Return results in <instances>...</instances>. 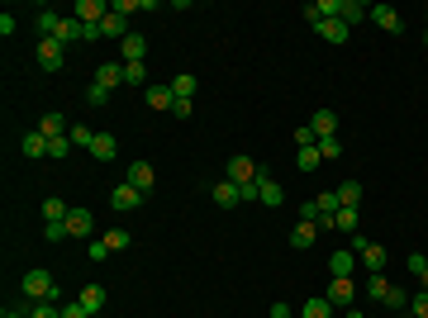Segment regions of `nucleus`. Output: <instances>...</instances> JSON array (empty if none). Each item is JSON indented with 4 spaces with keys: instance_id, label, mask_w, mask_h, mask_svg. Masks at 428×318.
<instances>
[{
    "instance_id": "1",
    "label": "nucleus",
    "mask_w": 428,
    "mask_h": 318,
    "mask_svg": "<svg viewBox=\"0 0 428 318\" xmlns=\"http://www.w3.org/2000/svg\"><path fill=\"white\" fill-rule=\"evenodd\" d=\"M19 285H24V300H48V304H57V280H53L48 271H29Z\"/></svg>"
},
{
    "instance_id": "2",
    "label": "nucleus",
    "mask_w": 428,
    "mask_h": 318,
    "mask_svg": "<svg viewBox=\"0 0 428 318\" xmlns=\"http://www.w3.org/2000/svg\"><path fill=\"white\" fill-rule=\"evenodd\" d=\"M352 252L362 256V266L371 271V276H376V271H385V256H390L385 247H380V242H366L362 233H352Z\"/></svg>"
},
{
    "instance_id": "3",
    "label": "nucleus",
    "mask_w": 428,
    "mask_h": 318,
    "mask_svg": "<svg viewBox=\"0 0 428 318\" xmlns=\"http://www.w3.org/2000/svg\"><path fill=\"white\" fill-rule=\"evenodd\" d=\"M33 57H38V67H43V72H62V62H67V48L57 43V38H43V43L33 48Z\"/></svg>"
},
{
    "instance_id": "4",
    "label": "nucleus",
    "mask_w": 428,
    "mask_h": 318,
    "mask_svg": "<svg viewBox=\"0 0 428 318\" xmlns=\"http://www.w3.org/2000/svg\"><path fill=\"white\" fill-rule=\"evenodd\" d=\"M110 209H119V214H133V209H143V191H133L128 181H119L110 191Z\"/></svg>"
},
{
    "instance_id": "5",
    "label": "nucleus",
    "mask_w": 428,
    "mask_h": 318,
    "mask_svg": "<svg viewBox=\"0 0 428 318\" xmlns=\"http://www.w3.org/2000/svg\"><path fill=\"white\" fill-rule=\"evenodd\" d=\"M62 48H77V43H86V24H81L77 15H62V24H57V33H53Z\"/></svg>"
},
{
    "instance_id": "6",
    "label": "nucleus",
    "mask_w": 428,
    "mask_h": 318,
    "mask_svg": "<svg viewBox=\"0 0 428 318\" xmlns=\"http://www.w3.org/2000/svg\"><path fill=\"white\" fill-rule=\"evenodd\" d=\"M324 295L333 300V309H352V295H357V285H352V276H333Z\"/></svg>"
},
{
    "instance_id": "7",
    "label": "nucleus",
    "mask_w": 428,
    "mask_h": 318,
    "mask_svg": "<svg viewBox=\"0 0 428 318\" xmlns=\"http://www.w3.org/2000/svg\"><path fill=\"white\" fill-rule=\"evenodd\" d=\"M257 205H271V209H281V205H285V191H281V181H271L267 171L257 176Z\"/></svg>"
},
{
    "instance_id": "8",
    "label": "nucleus",
    "mask_w": 428,
    "mask_h": 318,
    "mask_svg": "<svg viewBox=\"0 0 428 318\" xmlns=\"http://www.w3.org/2000/svg\"><path fill=\"white\" fill-rule=\"evenodd\" d=\"M257 176H262V166H257L253 157H243V152H238V157L229 161V181H234V186H248V181H257Z\"/></svg>"
},
{
    "instance_id": "9",
    "label": "nucleus",
    "mask_w": 428,
    "mask_h": 318,
    "mask_svg": "<svg viewBox=\"0 0 428 318\" xmlns=\"http://www.w3.org/2000/svg\"><path fill=\"white\" fill-rule=\"evenodd\" d=\"M72 15L81 19V24H105V15H110V0H77V10Z\"/></svg>"
},
{
    "instance_id": "10",
    "label": "nucleus",
    "mask_w": 428,
    "mask_h": 318,
    "mask_svg": "<svg viewBox=\"0 0 428 318\" xmlns=\"http://www.w3.org/2000/svg\"><path fill=\"white\" fill-rule=\"evenodd\" d=\"M91 228H95V219H91V209H81V205H72V214H67V238H91Z\"/></svg>"
},
{
    "instance_id": "11",
    "label": "nucleus",
    "mask_w": 428,
    "mask_h": 318,
    "mask_svg": "<svg viewBox=\"0 0 428 318\" xmlns=\"http://www.w3.org/2000/svg\"><path fill=\"white\" fill-rule=\"evenodd\" d=\"M371 24H376V29H385V33H400V29H405V19H400L395 5H371Z\"/></svg>"
},
{
    "instance_id": "12",
    "label": "nucleus",
    "mask_w": 428,
    "mask_h": 318,
    "mask_svg": "<svg viewBox=\"0 0 428 318\" xmlns=\"http://www.w3.org/2000/svg\"><path fill=\"white\" fill-rule=\"evenodd\" d=\"M209 200H214L219 209H238V205H243V195H238V186L229 181V176H224V181H214V191H209Z\"/></svg>"
},
{
    "instance_id": "13",
    "label": "nucleus",
    "mask_w": 428,
    "mask_h": 318,
    "mask_svg": "<svg viewBox=\"0 0 428 318\" xmlns=\"http://www.w3.org/2000/svg\"><path fill=\"white\" fill-rule=\"evenodd\" d=\"M95 86L119 91V86H124V62H100V67H95Z\"/></svg>"
},
{
    "instance_id": "14",
    "label": "nucleus",
    "mask_w": 428,
    "mask_h": 318,
    "mask_svg": "<svg viewBox=\"0 0 428 318\" xmlns=\"http://www.w3.org/2000/svg\"><path fill=\"white\" fill-rule=\"evenodd\" d=\"M124 181L133 186V191H143V195H148V191H153V161H133V166L124 171Z\"/></svg>"
},
{
    "instance_id": "15",
    "label": "nucleus",
    "mask_w": 428,
    "mask_h": 318,
    "mask_svg": "<svg viewBox=\"0 0 428 318\" xmlns=\"http://www.w3.org/2000/svg\"><path fill=\"white\" fill-rule=\"evenodd\" d=\"M314 33H319V38H324V43H348V24H343V19H319V24H314Z\"/></svg>"
},
{
    "instance_id": "16",
    "label": "nucleus",
    "mask_w": 428,
    "mask_h": 318,
    "mask_svg": "<svg viewBox=\"0 0 428 318\" xmlns=\"http://www.w3.org/2000/svg\"><path fill=\"white\" fill-rule=\"evenodd\" d=\"M143 100L153 105V110H167L172 114V105H176V96H172V86H162V81H153L148 91H143Z\"/></svg>"
},
{
    "instance_id": "17",
    "label": "nucleus",
    "mask_w": 428,
    "mask_h": 318,
    "mask_svg": "<svg viewBox=\"0 0 428 318\" xmlns=\"http://www.w3.org/2000/svg\"><path fill=\"white\" fill-rule=\"evenodd\" d=\"M91 157H95V161H114V157H119V138H114V133H95Z\"/></svg>"
},
{
    "instance_id": "18",
    "label": "nucleus",
    "mask_w": 428,
    "mask_h": 318,
    "mask_svg": "<svg viewBox=\"0 0 428 318\" xmlns=\"http://www.w3.org/2000/svg\"><path fill=\"white\" fill-rule=\"evenodd\" d=\"M105 300H110V295H105V285H81V295H77V304L86 309V314H100V309H105Z\"/></svg>"
},
{
    "instance_id": "19",
    "label": "nucleus",
    "mask_w": 428,
    "mask_h": 318,
    "mask_svg": "<svg viewBox=\"0 0 428 318\" xmlns=\"http://www.w3.org/2000/svg\"><path fill=\"white\" fill-rule=\"evenodd\" d=\"M119 52H124L119 62H143V57H148V38H143V33H128L124 43H119Z\"/></svg>"
},
{
    "instance_id": "20",
    "label": "nucleus",
    "mask_w": 428,
    "mask_h": 318,
    "mask_svg": "<svg viewBox=\"0 0 428 318\" xmlns=\"http://www.w3.org/2000/svg\"><path fill=\"white\" fill-rule=\"evenodd\" d=\"M67 114H57V110H48L43 114V124H38V133H43V138H67Z\"/></svg>"
},
{
    "instance_id": "21",
    "label": "nucleus",
    "mask_w": 428,
    "mask_h": 318,
    "mask_svg": "<svg viewBox=\"0 0 428 318\" xmlns=\"http://www.w3.org/2000/svg\"><path fill=\"white\" fill-rule=\"evenodd\" d=\"M309 128H314V138H333V133H338V114L333 110H314Z\"/></svg>"
},
{
    "instance_id": "22",
    "label": "nucleus",
    "mask_w": 428,
    "mask_h": 318,
    "mask_svg": "<svg viewBox=\"0 0 428 318\" xmlns=\"http://www.w3.org/2000/svg\"><path fill=\"white\" fill-rule=\"evenodd\" d=\"M338 19H343V24H362V19H371V5H362V0H343V10H338Z\"/></svg>"
},
{
    "instance_id": "23",
    "label": "nucleus",
    "mask_w": 428,
    "mask_h": 318,
    "mask_svg": "<svg viewBox=\"0 0 428 318\" xmlns=\"http://www.w3.org/2000/svg\"><path fill=\"white\" fill-rule=\"evenodd\" d=\"M314 238H319V223H309V219H300L290 228V247H314Z\"/></svg>"
},
{
    "instance_id": "24",
    "label": "nucleus",
    "mask_w": 428,
    "mask_h": 318,
    "mask_svg": "<svg viewBox=\"0 0 428 318\" xmlns=\"http://www.w3.org/2000/svg\"><path fill=\"white\" fill-rule=\"evenodd\" d=\"M300 318H333V300L329 295H309L300 309Z\"/></svg>"
},
{
    "instance_id": "25",
    "label": "nucleus",
    "mask_w": 428,
    "mask_h": 318,
    "mask_svg": "<svg viewBox=\"0 0 428 318\" xmlns=\"http://www.w3.org/2000/svg\"><path fill=\"white\" fill-rule=\"evenodd\" d=\"M67 214H72L67 200H57V195H48L43 200V223H67Z\"/></svg>"
},
{
    "instance_id": "26",
    "label": "nucleus",
    "mask_w": 428,
    "mask_h": 318,
    "mask_svg": "<svg viewBox=\"0 0 428 318\" xmlns=\"http://www.w3.org/2000/svg\"><path fill=\"white\" fill-rule=\"evenodd\" d=\"M19 152H24V157H48V138L33 128V133H24V138H19Z\"/></svg>"
},
{
    "instance_id": "27",
    "label": "nucleus",
    "mask_w": 428,
    "mask_h": 318,
    "mask_svg": "<svg viewBox=\"0 0 428 318\" xmlns=\"http://www.w3.org/2000/svg\"><path fill=\"white\" fill-rule=\"evenodd\" d=\"M390 290H395V285L385 280V271H376V276H366V295H371L376 304H385V300H390Z\"/></svg>"
},
{
    "instance_id": "28",
    "label": "nucleus",
    "mask_w": 428,
    "mask_h": 318,
    "mask_svg": "<svg viewBox=\"0 0 428 318\" xmlns=\"http://www.w3.org/2000/svg\"><path fill=\"white\" fill-rule=\"evenodd\" d=\"M352 256H357L352 247H338V252L329 256V276H352Z\"/></svg>"
},
{
    "instance_id": "29",
    "label": "nucleus",
    "mask_w": 428,
    "mask_h": 318,
    "mask_svg": "<svg viewBox=\"0 0 428 318\" xmlns=\"http://www.w3.org/2000/svg\"><path fill=\"white\" fill-rule=\"evenodd\" d=\"M357 223H362V209H352V205L338 209V233H348V238H352V233H357Z\"/></svg>"
},
{
    "instance_id": "30",
    "label": "nucleus",
    "mask_w": 428,
    "mask_h": 318,
    "mask_svg": "<svg viewBox=\"0 0 428 318\" xmlns=\"http://www.w3.org/2000/svg\"><path fill=\"white\" fill-rule=\"evenodd\" d=\"M67 138H72V147L91 152V143H95V128H86V124H72V128H67Z\"/></svg>"
},
{
    "instance_id": "31",
    "label": "nucleus",
    "mask_w": 428,
    "mask_h": 318,
    "mask_svg": "<svg viewBox=\"0 0 428 318\" xmlns=\"http://www.w3.org/2000/svg\"><path fill=\"white\" fill-rule=\"evenodd\" d=\"M338 205H362V181H343V186H338Z\"/></svg>"
},
{
    "instance_id": "32",
    "label": "nucleus",
    "mask_w": 428,
    "mask_h": 318,
    "mask_svg": "<svg viewBox=\"0 0 428 318\" xmlns=\"http://www.w3.org/2000/svg\"><path fill=\"white\" fill-rule=\"evenodd\" d=\"M124 86H143V91H148V86H153V81H148V67L143 62H124Z\"/></svg>"
},
{
    "instance_id": "33",
    "label": "nucleus",
    "mask_w": 428,
    "mask_h": 318,
    "mask_svg": "<svg viewBox=\"0 0 428 318\" xmlns=\"http://www.w3.org/2000/svg\"><path fill=\"white\" fill-rule=\"evenodd\" d=\"M33 24H38V33H43V38H53V33H57V24H62V15H57V10H38V19H33Z\"/></svg>"
},
{
    "instance_id": "34",
    "label": "nucleus",
    "mask_w": 428,
    "mask_h": 318,
    "mask_svg": "<svg viewBox=\"0 0 428 318\" xmlns=\"http://www.w3.org/2000/svg\"><path fill=\"white\" fill-rule=\"evenodd\" d=\"M295 166H300V171H319V166H324L319 147H300V152H295Z\"/></svg>"
},
{
    "instance_id": "35",
    "label": "nucleus",
    "mask_w": 428,
    "mask_h": 318,
    "mask_svg": "<svg viewBox=\"0 0 428 318\" xmlns=\"http://www.w3.org/2000/svg\"><path fill=\"white\" fill-rule=\"evenodd\" d=\"M24 314H29V318H62V309H57V304H48V300H29Z\"/></svg>"
},
{
    "instance_id": "36",
    "label": "nucleus",
    "mask_w": 428,
    "mask_h": 318,
    "mask_svg": "<svg viewBox=\"0 0 428 318\" xmlns=\"http://www.w3.org/2000/svg\"><path fill=\"white\" fill-rule=\"evenodd\" d=\"M172 96L176 100H190V96H195V76H190V72H181V76L172 81Z\"/></svg>"
},
{
    "instance_id": "37",
    "label": "nucleus",
    "mask_w": 428,
    "mask_h": 318,
    "mask_svg": "<svg viewBox=\"0 0 428 318\" xmlns=\"http://www.w3.org/2000/svg\"><path fill=\"white\" fill-rule=\"evenodd\" d=\"M319 157H324V161H338V157H343V143H338V133H333V138H319Z\"/></svg>"
},
{
    "instance_id": "38",
    "label": "nucleus",
    "mask_w": 428,
    "mask_h": 318,
    "mask_svg": "<svg viewBox=\"0 0 428 318\" xmlns=\"http://www.w3.org/2000/svg\"><path fill=\"white\" fill-rule=\"evenodd\" d=\"M105 247L110 252H124V247H133V238H128L124 228H114V233H105Z\"/></svg>"
},
{
    "instance_id": "39",
    "label": "nucleus",
    "mask_w": 428,
    "mask_h": 318,
    "mask_svg": "<svg viewBox=\"0 0 428 318\" xmlns=\"http://www.w3.org/2000/svg\"><path fill=\"white\" fill-rule=\"evenodd\" d=\"M314 205H319V214H338V191H324V195H314Z\"/></svg>"
},
{
    "instance_id": "40",
    "label": "nucleus",
    "mask_w": 428,
    "mask_h": 318,
    "mask_svg": "<svg viewBox=\"0 0 428 318\" xmlns=\"http://www.w3.org/2000/svg\"><path fill=\"white\" fill-rule=\"evenodd\" d=\"M67 152H72V138H48V157L53 161H62Z\"/></svg>"
},
{
    "instance_id": "41",
    "label": "nucleus",
    "mask_w": 428,
    "mask_h": 318,
    "mask_svg": "<svg viewBox=\"0 0 428 318\" xmlns=\"http://www.w3.org/2000/svg\"><path fill=\"white\" fill-rule=\"evenodd\" d=\"M410 318H428V290L410 295Z\"/></svg>"
},
{
    "instance_id": "42",
    "label": "nucleus",
    "mask_w": 428,
    "mask_h": 318,
    "mask_svg": "<svg viewBox=\"0 0 428 318\" xmlns=\"http://www.w3.org/2000/svg\"><path fill=\"white\" fill-rule=\"evenodd\" d=\"M110 10H114V15H138V10H143V0H110Z\"/></svg>"
},
{
    "instance_id": "43",
    "label": "nucleus",
    "mask_w": 428,
    "mask_h": 318,
    "mask_svg": "<svg viewBox=\"0 0 428 318\" xmlns=\"http://www.w3.org/2000/svg\"><path fill=\"white\" fill-rule=\"evenodd\" d=\"M105 100H110V91H105V86H86V105H95V110H100V105H105Z\"/></svg>"
},
{
    "instance_id": "44",
    "label": "nucleus",
    "mask_w": 428,
    "mask_h": 318,
    "mask_svg": "<svg viewBox=\"0 0 428 318\" xmlns=\"http://www.w3.org/2000/svg\"><path fill=\"white\" fill-rule=\"evenodd\" d=\"M105 256H110V247H105V238H100V242H86V261H95V266H100Z\"/></svg>"
},
{
    "instance_id": "45",
    "label": "nucleus",
    "mask_w": 428,
    "mask_h": 318,
    "mask_svg": "<svg viewBox=\"0 0 428 318\" xmlns=\"http://www.w3.org/2000/svg\"><path fill=\"white\" fill-rule=\"evenodd\" d=\"M295 147H319L314 128H295Z\"/></svg>"
},
{
    "instance_id": "46",
    "label": "nucleus",
    "mask_w": 428,
    "mask_h": 318,
    "mask_svg": "<svg viewBox=\"0 0 428 318\" xmlns=\"http://www.w3.org/2000/svg\"><path fill=\"white\" fill-rule=\"evenodd\" d=\"M48 228V242H67V223H43Z\"/></svg>"
},
{
    "instance_id": "47",
    "label": "nucleus",
    "mask_w": 428,
    "mask_h": 318,
    "mask_svg": "<svg viewBox=\"0 0 428 318\" xmlns=\"http://www.w3.org/2000/svg\"><path fill=\"white\" fill-rule=\"evenodd\" d=\"M62 318H95V314H86V309L72 300V304H62Z\"/></svg>"
},
{
    "instance_id": "48",
    "label": "nucleus",
    "mask_w": 428,
    "mask_h": 318,
    "mask_svg": "<svg viewBox=\"0 0 428 318\" xmlns=\"http://www.w3.org/2000/svg\"><path fill=\"white\" fill-rule=\"evenodd\" d=\"M238 195H243V205H253V200H257V181H248V186H238Z\"/></svg>"
},
{
    "instance_id": "49",
    "label": "nucleus",
    "mask_w": 428,
    "mask_h": 318,
    "mask_svg": "<svg viewBox=\"0 0 428 318\" xmlns=\"http://www.w3.org/2000/svg\"><path fill=\"white\" fill-rule=\"evenodd\" d=\"M271 318H295V314H290V304L276 300V304H271Z\"/></svg>"
},
{
    "instance_id": "50",
    "label": "nucleus",
    "mask_w": 428,
    "mask_h": 318,
    "mask_svg": "<svg viewBox=\"0 0 428 318\" xmlns=\"http://www.w3.org/2000/svg\"><path fill=\"white\" fill-rule=\"evenodd\" d=\"M0 318H29V314H24V309H5Z\"/></svg>"
},
{
    "instance_id": "51",
    "label": "nucleus",
    "mask_w": 428,
    "mask_h": 318,
    "mask_svg": "<svg viewBox=\"0 0 428 318\" xmlns=\"http://www.w3.org/2000/svg\"><path fill=\"white\" fill-rule=\"evenodd\" d=\"M343 318H366V314H362V309H343Z\"/></svg>"
},
{
    "instance_id": "52",
    "label": "nucleus",
    "mask_w": 428,
    "mask_h": 318,
    "mask_svg": "<svg viewBox=\"0 0 428 318\" xmlns=\"http://www.w3.org/2000/svg\"><path fill=\"white\" fill-rule=\"evenodd\" d=\"M424 261H428V256H424ZM419 280H424V290H428V266H424V276H419Z\"/></svg>"
}]
</instances>
